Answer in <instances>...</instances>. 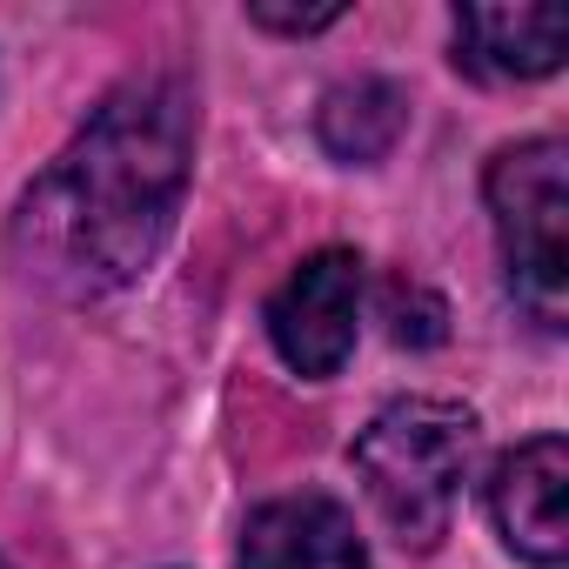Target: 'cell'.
I'll return each instance as SVG.
<instances>
[{
  "instance_id": "obj_7",
  "label": "cell",
  "mask_w": 569,
  "mask_h": 569,
  "mask_svg": "<svg viewBox=\"0 0 569 569\" xmlns=\"http://www.w3.org/2000/svg\"><path fill=\"white\" fill-rule=\"evenodd\" d=\"M569 14L556 8H462L456 14V61L489 81H542L562 68Z\"/></svg>"
},
{
  "instance_id": "obj_2",
  "label": "cell",
  "mask_w": 569,
  "mask_h": 569,
  "mask_svg": "<svg viewBox=\"0 0 569 569\" xmlns=\"http://www.w3.org/2000/svg\"><path fill=\"white\" fill-rule=\"evenodd\" d=\"M476 416L462 402H442V396H402L389 402L349 449L376 516L416 542V549H436L449 536V516H456V496L476 469Z\"/></svg>"
},
{
  "instance_id": "obj_4",
  "label": "cell",
  "mask_w": 569,
  "mask_h": 569,
  "mask_svg": "<svg viewBox=\"0 0 569 569\" xmlns=\"http://www.w3.org/2000/svg\"><path fill=\"white\" fill-rule=\"evenodd\" d=\"M356 329H362V254L349 248H316L309 261H296V274L268 302L274 356L309 382H329L356 356Z\"/></svg>"
},
{
  "instance_id": "obj_1",
  "label": "cell",
  "mask_w": 569,
  "mask_h": 569,
  "mask_svg": "<svg viewBox=\"0 0 569 569\" xmlns=\"http://www.w3.org/2000/svg\"><path fill=\"white\" fill-rule=\"evenodd\" d=\"M194 168V94L174 74L114 88L21 201V254L68 296H108L161 254Z\"/></svg>"
},
{
  "instance_id": "obj_3",
  "label": "cell",
  "mask_w": 569,
  "mask_h": 569,
  "mask_svg": "<svg viewBox=\"0 0 569 569\" xmlns=\"http://www.w3.org/2000/svg\"><path fill=\"white\" fill-rule=\"evenodd\" d=\"M489 221L502 241L509 296L536 329H562L569 316V148L536 134L489 161L482 174Z\"/></svg>"
},
{
  "instance_id": "obj_5",
  "label": "cell",
  "mask_w": 569,
  "mask_h": 569,
  "mask_svg": "<svg viewBox=\"0 0 569 569\" xmlns=\"http://www.w3.org/2000/svg\"><path fill=\"white\" fill-rule=\"evenodd\" d=\"M489 516L529 569L569 562V449H562V436H529L496 462Z\"/></svg>"
},
{
  "instance_id": "obj_8",
  "label": "cell",
  "mask_w": 569,
  "mask_h": 569,
  "mask_svg": "<svg viewBox=\"0 0 569 569\" xmlns=\"http://www.w3.org/2000/svg\"><path fill=\"white\" fill-rule=\"evenodd\" d=\"M402 121H409L402 88L362 74V81H342V88L322 101V121H316V128H322V148H329L336 161H382V154L396 148Z\"/></svg>"
},
{
  "instance_id": "obj_10",
  "label": "cell",
  "mask_w": 569,
  "mask_h": 569,
  "mask_svg": "<svg viewBox=\"0 0 569 569\" xmlns=\"http://www.w3.org/2000/svg\"><path fill=\"white\" fill-rule=\"evenodd\" d=\"M0 569H8V562H0Z\"/></svg>"
},
{
  "instance_id": "obj_6",
  "label": "cell",
  "mask_w": 569,
  "mask_h": 569,
  "mask_svg": "<svg viewBox=\"0 0 569 569\" xmlns=\"http://www.w3.org/2000/svg\"><path fill=\"white\" fill-rule=\"evenodd\" d=\"M234 569H369V549L356 536V516L336 496L302 489L248 516Z\"/></svg>"
},
{
  "instance_id": "obj_9",
  "label": "cell",
  "mask_w": 569,
  "mask_h": 569,
  "mask_svg": "<svg viewBox=\"0 0 569 569\" xmlns=\"http://www.w3.org/2000/svg\"><path fill=\"white\" fill-rule=\"evenodd\" d=\"M248 21L254 28H274V34H322V28H336L342 21V8H248Z\"/></svg>"
}]
</instances>
